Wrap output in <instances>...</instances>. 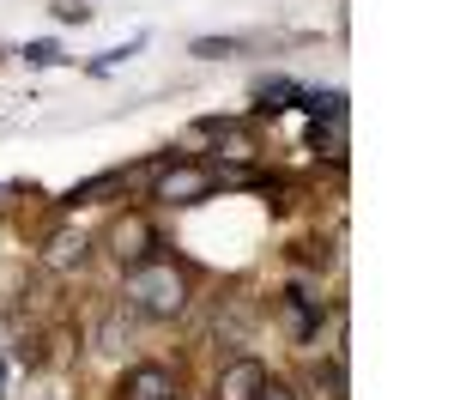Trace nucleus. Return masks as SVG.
Wrapping results in <instances>:
<instances>
[{
    "mask_svg": "<svg viewBox=\"0 0 454 400\" xmlns=\"http://www.w3.org/2000/svg\"><path fill=\"white\" fill-rule=\"evenodd\" d=\"M128 297L140 303L145 316H176L188 303V286H182V273H176L170 261H140L128 273Z\"/></svg>",
    "mask_w": 454,
    "mask_h": 400,
    "instance_id": "obj_1",
    "label": "nucleus"
},
{
    "mask_svg": "<svg viewBox=\"0 0 454 400\" xmlns=\"http://www.w3.org/2000/svg\"><path fill=\"white\" fill-rule=\"evenodd\" d=\"M212 170H194V164H182L170 176H158V200H170V207H188V200H207L212 194Z\"/></svg>",
    "mask_w": 454,
    "mask_h": 400,
    "instance_id": "obj_2",
    "label": "nucleus"
},
{
    "mask_svg": "<svg viewBox=\"0 0 454 400\" xmlns=\"http://www.w3.org/2000/svg\"><path fill=\"white\" fill-rule=\"evenodd\" d=\"M121 400H176V376L164 364H140V370L121 382Z\"/></svg>",
    "mask_w": 454,
    "mask_h": 400,
    "instance_id": "obj_3",
    "label": "nucleus"
},
{
    "mask_svg": "<svg viewBox=\"0 0 454 400\" xmlns=\"http://www.w3.org/2000/svg\"><path fill=\"white\" fill-rule=\"evenodd\" d=\"M261 388H267V370H261L254 358H243V364H231V370H224V382H218V400H254Z\"/></svg>",
    "mask_w": 454,
    "mask_h": 400,
    "instance_id": "obj_4",
    "label": "nucleus"
},
{
    "mask_svg": "<svg viewBox=\"0 0 454 400\" xmlns=\"http://www.w3.org/2000/svg\"><path fill=\"white\" fill-rule=\"evenodd\" d=\"M109 243H115V255H121V261H140L145 243H152V231H145L140 218H128V224H115V237H109Z\"/></svg>",
    "mask_w": 454,
    "mask_h": 400,
    "instance_id": "obj_5",
    "label": "nucleus"
},
{
    "mask_svg": "<svg viewBox=\"0 0 454 400\" xmlns=\"http://www.w3.org/2000/svg\"><path fill=\"white\" fill-rule=\"evenodd\" d=\"M231 49H237V43H218V36H200V43H194V55H207V61H218V55H231Z\"/></svg>",
    "mask_w": 454,
    "mask_h": 400,
    "instance_id": "obj_6",
    "label": "nucleus"
},
{
    "mask_svg": "<svg viewBox=\"0 0 454 400\" xmlns=\"http://www.w3.org/2000/svg\"><path fill=\"white\" fill-rule=\"evenodd\" d=\"M254 400H291V395H285L279 382H267V388H261V395H254Z\"/></svg>",
    "mask_w": 454,
    "mask_h": 400,
    "instance_id": "obj_7",
    "label": "nucleus"
}]
</instances>
